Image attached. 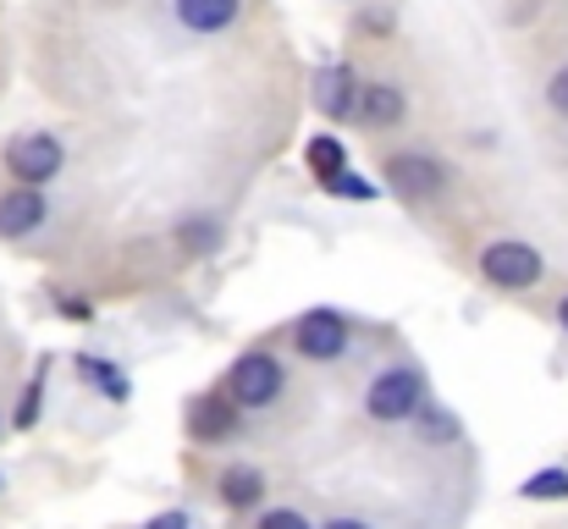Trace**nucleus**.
Here are the masks:
<instances>
[{"label":"nucleus","instance_id":"obj_19","mask_svg":"<svg viewBox=\"0 0 568 529\" xmlns=\"http://www.w3.org/2000/svg\"><path fill=\"white\" fill-rule=\"evenodd\" d=\"M39 397H44V380H33V386H28V397H22V408H17V425H22V430L39 419Z\"/></svg>","mask_w":568,"mask_h":529},{"label":"nucleus","instance_id":"obj_16","mask_svg":"<svg viewBox=\"0 0 568 529\" xmlns=\"http://www.w3.org/2000/svg\"><path fill=\"white\" fill-rule=\"evenodd\" d=\"M215 243H221V226H215V221L193 215L189 226H183V248H193V254H204V248H215Z\"/></svg>","mask_w":568,"mask_h":529},{"label":"nucleus","instance_id":"obj_11","mask_svg":"<svg viewBox=\"0 0 568 529\" xmlns=\"http://www.w3.org/2000/svg\"><path fill=\"white\" fill-rule=\"evenodd\" d=\"M359 116L371 128L403 122V89H392V83H359Z\"/></svg>","mask_w":568,"mask_h":529},{"label":"nucleus","instance_id":"obj_23","mask_svg":"<svg viewBox=\"0 0 568 529\" xmlns=\"http://www.w3.org/2000/svg\"><path fill=\"white\" fill-rule=\"evenodd\" d=\"M558 321H564V332H568V298H564V304H558Z\"/></svg>","mask_w":568,"mask_h":529},{"label":"nucleus","instance_id":"obj_15","mask_svg":"<svg viewBox=\"0 0 568 529\" xmlns=\"http://www.w3.org/2000/svg\"><path fill=\"white\" fill-rule=\"evenodd\" d=\"M78 369H83V375H89V380H94L105 397H116V403L128 397V375H116L111 364H100V358H78Z\"/></svg>","mask_w":568,"mask_h":529},{"label":"nucleus","instance_id":"obj_12","mask_svg":"<svg viewBox=\"0 0 568 529\" xmlns=\"http://www.w3.org/2000/svg\"><path fill=\"white\" fill-rule=\"evenodd\" d=\"M260 491H265V480H260L254 469H226V475H221V502H226V508H254Z\"/></svg>","mask_w":568,"mask_h":529},{"label":"nucleus","instance_id":"obj_2","mask_svg":"<svg viewBox=\"0 0 568 529\" xmlns=\"http://www.w3.org/2000/svg\"><path fill=\"white\" fill-rule=\"evenodd\" d=\"M226 391L237 408H271L282 397V364L271 353H243L226 375Z\"/></svg>","mask_w":568,"mask_h":529},{"label":"nucleus","instance_id":"obj_18","mask_svg":"<svg viewBox=\"0 0 568 529\" xmlns=\"http://www.w3.org/2000/svg\"><path fill=\"white\" fill-rule=\"evenodd\" d=\"M547 105H552L558 116H568V67L564 72H552V83H547Z\"/></svg>","mask_w":568,"mask_h":529},{"label":"nucleus","instance_id":"obj_9","mask_svg":"<svg viewBox=\"0 0 568 529\" xmlns=\"http://www.w3.org/2000/svg\"><path fill=\"white\" fill-rule=\"evenodd\" d=\"M189 430H193V441H226L232 430H237V403L232 397H199L189 408Z\"/></svg>","mask_w":568,"mask_h":529},{"label":"nucleus","instance_id":"obj_20","mask_svg":"<svg viewBox=\"0 0 568 529\" xmlns=\"http://www.w3.org/2000/svg\"><path fill=\"white\" fill-rule=\"evenodd\" d=\"M260 529H310V519H304V513L276 508V513H265V519H260Z\"/></svg>","mask_w":568,"mask_h":529},{"label":"nucleus","instance_id":"obj_5","mask_svg":"<svg viewBox=\"0 0 568 529\" xmlns=\"http://www.w3.org/2000/svg\"><path fill=\"white\" fill-rule=\"evenodd\" d=\"M298 353L304 358H315V364H332V358H343L348 353V326H343V315L337 309H310L304 321H298Z\"/></svg>","mask_w":568,"mask_h":529},{"label":"nucleus","instance_id":"obj_14","mask_svg":"<svg viewBox=\"0 0 568 529\" xmlns=\"http://www.w3.org/2000/svg\"><path fill=\"white\" fill-rule=\"evenodd\" d=\"M525 497H530V502H564L568 469H541V475H530V480H525Z\"/></svg>","mask_w":568,"mask_h":529},{"label":"nucleus","instance_id":"obj_6","mask_svg":"<svg viewBox=\"0 0 568 529\" xmlns=\"http://www.w3.org/2000/svg\"><path fill=\"white\" fill-rule=\"evenodd\" d=\"M386 182L403 193V199H430L447 187V172L430 161V155H392L386 161Z\"/></svg>","mask_w":568,"mask_h":529},{"label":"nucleus","instance_id":"obj_4","mask_svg":"<svg viewBox=\"0 0 568 529\" xmlns=\"http://www.w3.org/2000/svg\"><path fill=\"white\" fill-rule=\"evenodd\" d=\"M61 161H67V150H61L55 133H17V139L6 144V172L22 176L28 187L50 182V176L61 172Z\"/></svg>","mask_w":568,"mask_h":529},{"label":"nucleus","instance_id":"obj_13","mask_svg":"<svg viewBox=\"0 0 568 529\" xmlns=\"http://www.w3.org/2000/svg\"><path fill=\"white\" fill-rule=\"evenodd\" d=\"M304 161H310V172L315 176H332L348 166V150H343V139H315L310 150H304Z\"/></svg>","mask_w":568,"mask_h":529},{"label":"nucleus","instance_id":"obj_22","mask_svg":"<svg viewBox=\"0 0 568 529\" xmlns=\"http://www.w3.org/2000/svg\"><path fill=\"white\" fill-rule=\"evenodd\" d=\"M326 529H371V525H359V519H332Z\"/></svg>","mask_w":568,"mask_h":529},{"label":"nucleus","instance_id":"obj_1","mask_svg":"<svg viewBox=\"0 0 568 529\" xmlns=\"http://www.w3.org/2000/svg\"><path fill=\"white\" fill-rule=\"evenodd\" d=\"M480 276L491 287H503V293H525V287H536L547 276V265H541V254L530 243H491L480 254Z\"/></svg>","mask_w":568,"mask_h":529},{"label":"nucleus","instance_id":"obj_17","mask_svg":"<svg viewBox=\"0 0 568 529\" xmlns=\"http://www.w3.org/2000/svg\"><path fill=\"white\" fill-rule=\"evenodd\" d=\"M321 182H326V193H354V199H376V187H371V182H359V176L348 172V166H343V172H332V176H321Z\"/></svg>","mask_w":568,"mask_h":529},{"label":"nucleus","instance_id":"obj_8","mask_svg":"<svg viewBox=\"0 0 568 529\" xmlns=\"http://www.w3.org/2000/svg\"><path fill=\"white\" fill-rule=\"evenodd\" d=\"M50 210H44V193L39 187H11V193H0V237H28L39 221H44Z\"/></svg>","mask_w":568,"mask_h":529},{"label":"nucleus","instance_id":"obj_10","mask_svg":"<svg viewBox=\"0 0 568 529\" xmlns=\"http://www.w3.org/2000/svg\"><path fill=\"white\" fill-rule=\"evenodd\" d=\"M172 11H178V22L189 33H221V28L237 22L243 0H172Z\"/></svg>","mask_w":568,"mask_h":529},{"label":"nucleus","instance_id":"obj_3","mask_svg":"<svg viewBox=\"0 0 568 529\" xmlns=\"http://www.w3.org/2000/svg\"><path fill=\"white\" fill-rule=\"evenodd\" d=\"M419 403H425V380H419V369H386V375L371 380V397H365L371 419H381V425H397V419L419 414Z\"/></svg>","mask_w":568,"mask_h":529},{"label":"nucleus","instance_id":"obj_21","mask_svg":"<svg viewBox=\"0 0 568 529\" xmlns=\"http://www.w3.org/2000/svg\"><path fill=\"white\" fill-rule=\"evenodd\" d=\"M150 529H189V519H183V513H166V519H155Z\"/></svg>","mask_w":568,"mask_h":529},{"label":"nucleus","instance_id":"obj_7","mask_svg":"<svg viewBox=\"0 0 568 529\" xmlns=\"http://www.w3.org/2000/svg\"><path fill=\"white\" fill-rule=\"evenodd\" d=\"M315 105H321V116H332V122L359 116V78H354V67H326V72L315 78Z\"/></svg>","mask_w":568,"mask_h":529}]
</instances>
